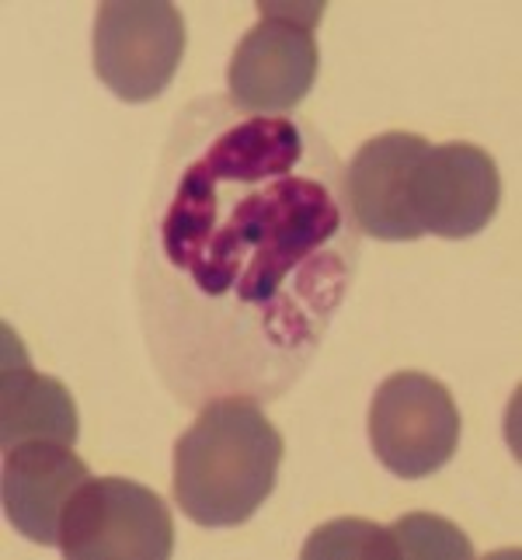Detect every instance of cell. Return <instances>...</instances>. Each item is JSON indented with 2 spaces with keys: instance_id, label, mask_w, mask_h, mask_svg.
<instances>
[{
  "instance_id": "10",
  "label": "cell",
  "mask_w": 522,
  "mask_h": 560,
  "mask_svg": "<svg viewBox=\"0 0 522 560\" xmlns=\"http://www.w3.org/2000/svg\"><path fill=\"white\" fill-rule=\"evenodd\" d=\"M32 439L77 442V404L70 390L46 373H35L18 335L4 324V373H0V446L14 450Z\"/></svg>"
},
{
  "instance_id": "11",
  "label": "cell",
  "mask_w": 522,
  "mask_h": 560,
  "mask_svg": "<svg viewBox=\"0 0 522 560\" xmlns=\"http://www.w3.org/2000/svg\"><path fill=\"white\" fill-rule=\"evenodd\" d=\"M327 557H401L397 544L386 526H376L370 518H332L317 526L303 544V560H327Z\"/></svg>"
},
{
  "instance_id": "7",
  "label": "cell",
  "mask_w": 522,
  "mask_h": 560,
  "mask_svg": "<svg viewBox=\"0 0 522 560\" xmlns=\"http://www.w3.org/2000/svg\"><path fill=\"white\" fill-rule=\"evenodd\" d=\"M501 178L488 150L474 143H439L411 171L408 202L421 234L463 241L480 234L498 212Z\"/></svg>"
},
{
  "instance_id": "4",
  "label": "cell",
  "mask_w": 522,
  "mask_h": 560,
  "mask_svg": "<svg viewBox=\"0 0 522 560\" xmlns=\"http://www.w3.org/2000/svg\"><path fill=\"white\" fill-rule=\"evenodd\" d=\"M60 550L70 560H167L174 550L171 509L137 480L91 477L63 512Z\"/></svg>"
},
{
  "instance_id": "3",
  "label": "cell",
  "mask_w": 522,
  "mask_h": 560,
  "mask_svg": "<svg viewBox=\"0 0 522 560\" xmlns=\"http://www.w3.org/2000/svg\"><path fill=\"white\" fill-rule=\"evenodd\" d=\"M251 28L227 67V91L244 112H293L317 81V38L324 4H258Z\"/></svg>"
},
{
  "instance_id": "12",
  "label": "cell",
  "mask_w": 522,
  "mask_h": 560,
  "mask_svg": "<svg viewBox=\"0 0 522 560\" xmlns=\"http://www.w3.org/2000/svg\"><path fill=\"white\" fill-rule=\"evenodd\" d=\"M391 536H394L401 557H446V560H471L474 557L467 533L442 515H429V512L401 515L391 526Z\"/></svg>"
},
{
  "instance_id": "2",
  "label": "cell",
  "mask_w": 522,
  "mask_h": 560,
  "mask_svg": "<svg viewBox=\"0 0 522 560\" xmlns=\"http://www.w3.org/2000/svg\"><path fill=\"white\" fill-rule=\"evenodd\" d=\"M282 453V435L255 400H209L174 442V501L196 526H241L272 494Z\"/></svg>"
},
{
  "instance_id": "8",
  "label": "cell",
  "mask_w": 522,
  "mask_h": 560,
  "mask_svg": "<svg viewBox=\"0 0 522 560\" xmlns=\"http://www.w3.org/2000/svg\"><path fill=\"white\" fill-rule=\"evenodd\" d=\"M429 150L415 132H380L366 140L345 171L348 209H352L359 234L376 241H418L421 226L411 217L408 185L411 171Z\"/></svg>"
},
{
  "instance_id": "9",
  "label": "cell",
  "mask_w": 522,
  "mask_h": 560,
  "mask_svg": "<svg viewBox=\"0 0 522 560\" xmlns=\"http://www.w3.org/2000/svg\"><path fill=\"white\" fill-rule=\"evenodd\" d=\"M91 474L67 442L32 439L4 453V515L32 544L60 547V523Z\"/></svg>"
},
{
  "instance_id": "5",
  "label": "cell",
  "mask_w": 522,
  "mask_h": 560,
  "mask_svg": "<svg viewBox=\"0 0 522 560\" xmlns=\"http://www.w3.org/2000/svg\"><path fill=\"white\" fill-rule=\"evenodd\" d=\"M185 56V18L167 0H108L94 18V70L123 102H153Z\"/></svg>"
},
{
  "instance_id": "1",
  "label": "cell",
  "mask_w": 522,
  "mask_h": 560,
  "mask_svg": "<svg viewBox=\"0 0 522 560\" xmlns=\"http://www.w3.org/2000/svg\"><path fill=\"white\" fill-rule=\"evenodd\" d=\"M359 241L321 132L227 98L192 102L161 153L137 261L164 383L188 404L276 400L352 289Z\"/></svg>"
},
{
  "instance_id": "6",
  "label": "cell",
  "mask_w": 522,
  "mask_h": 560,
  "mask_svg": "<svg viewBox=\"0 0 522 560\" xmlns=\"http://www.w3.org/2000/svg\"><path fill=\"white\" fill-rule=\"evenodd\" d=\"M370 446L383 467L404 480L439 474L460 446L453 394L429 373L386 376L370 404Z\"/></svg>"
}]
</instances>
